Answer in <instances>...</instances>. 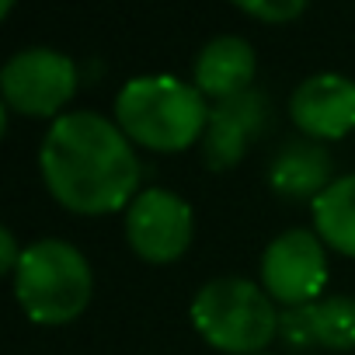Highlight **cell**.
I'll return each mask as SVG.
<instances>
[{
    "label": "cell",
    "mask_w": 355,
    "mask_h": 355,
    "mask_svg": "<svg viewBox=\"0 0 355 355\" xmlns=\"http://www.w3.org/2000/svg\"><path fill=\"white\" fill-rule=\"evenodd\" d=\"M49 196L80 216L129 209L139 189V157L129 136L98 112L60 115L39 150Z\"/></svg>",
    "instance_id": "6da1fadb"
},
{
    "label": "cell",
    "mask_w": 355,
    "mask_h": 355,
    "mask_svg": "<svg viewBox=\"0 0 355 355\" xmlns=\"http://www.w3.org/2000/svg\"><path fill=\"white\" fill-rule=\"evenodd\" d=\"M209 105L196 84L178 77H132L115 98V125L157 153H182L206 136Z\"/></svg>",
    "instance_id": "7a4b0ae2"
},
{
    "label": "cell",
    "mask_w": 355,
    "mask_h": 355,
    "mask_svg": "<svg viewBox=\"0 0 355 355\" xmlns=\"http://www.w3.org/2000/svg\"><path fill=\"white\" fill-rule=\"evenodd\" d=\"M196 331L227 355H258L279 338L282 313L275 300L241 275L209 279L192 300Z\"/></svg>",
    "instance_id": "3957f363"
},
{
    "label": "cell",
    "mask_w": 355,
    "mask_h": 355,
    "mask_svg": "<svg viewBox=\"0 0 355 355\" xmlns=\"http://www.w3.org/2000/svg\"><path fill=\"white\" fill-rule=\"evenodd\" d=\"M91 265L67 241H35L25 248L15 272V296L28 320L56 327L77 320L91 303Z\"/></svg>",
    "instance_id": "277c9868"
},
{
    "label": "cell",
    "mask_w": 355,
    "mask_h": 355,
    "mask_svg": "<svg viewBox=\"0 0 355 355\" xmlns=\"http://www.w3.org/2000/svg\"><path fill=\"white\" fill-rule=\"evenodd\" d=\"M0 94L11 112L28 119H53L77 94V67L70 56L46 46L21 49L0 70Z\"/></svg>",
    "instance_id": "5b68a950"
},
{
    "label": "cell",
    "mask_w": 355,
    "mask_h": 355,
    "mask_svg": "<svg viewBox=\"0 0 355 355\" xmlns=\"http://www.w3.org/2000/svg\"><path fill=\"white\" fill-rule=\"evenodd\" d=\"M196 237L192 206L167 189L139 192L125 209V241L150 265L178 261Z\"/></svg>",
    "instance_id": "8992f818"
},
{
    "label": "cell",
    "mask_w": 355,
    "mask_h": 355,
    "mask_svg": "<svg viewBox=\"0 0 355 355\" xmlns=\"http://www.w3.org/2000/svg\"><path fill=\"white\" fill-rule=\"evenodd\" d=\"M327 286V251L310 230L279 234L261 254V289L282 306H306Z\"/></svg>",
    "instance_id": "52a82bcc"
},
{
    "label": "cell",
    "mask_w": 355,
    "mask_h": 355,
    "mask_svg": "<svg viewBox=\"0 0 355 355\" xmlns=\"http://www.w3.org/2000/svg\"><path fill=\"white\" fill-rule=\"evenodd\" d=\"M289 119L306 139H341L355 132V80L313 73L289 98Z\"/></svg>",
    "instance_id": "ba28073f"
},
{
    "label": "cell",
    "mask_w": 355,
    "mask_h": 355,
    "mask_svg": "<svg viewBox=\"0 0 355 355\" xmlns=\"http://www.w3.org/2000/svg\"><path fill=\"white\" fill-rule=\"evenodd\" d=\"M268 98L261 91H244L237 98L216 101L209 112V125L202 136V153L213 171H230L234 164L244 160L248 146L265 132L268 125Z\"/></svg>",
    "instance_id": "9c48e42d"
},
{
    "label": "cell",
    "mask_w": 355,
    "mask_h": 355,
    "mask_svg": "<svg viewBox=\"0 0 355 355\" xmlns=\"http://www.w3.org/2000/svg\"><path fill=\"white\" fill-rule=\"evenodd\" d=\"M279 338L289 348H355V296H327L282 313Z\"/></svg>",
    "instance_id": "30bf717a"
},
{
    "label": "cell",
    "mask_w": 355,
    "mask_h": 355,
    "mask_svg": "<svg viewBox=\"0 0 355 355\" xmlns=\"http://www.w3.org/2000/svg\"><path fill=\"white\" fill-rule=\"evenodd\" d=\"M196 87L202 91V98H237L244 91H251L254 80V49L248 39L241 35H220L213 42H206L196 56Z\"/></svg>",
    "instance_id": "8fae6325"
},
{
    "label": "cell",
    "mask_w": 355,
    "mask_h": 355,
    "mask_svg": "<svg viewBox=\"0 0 355 355\" xmlns=\"http://www.w3.org/2000/svg\"><path fill=\"white\" fill-rule=\"evenodd\" d=\"M331 182V153L317 139H289L268 164V185L282 199H317Z\"/></svg>",
    "instance_id": "7c38bea8"
},
{
    "label": "cell",
    "mask_w": 355,
    "mask_h": 355,
    "mask_svg": "<svg viewBox=\"0 0 355 355\" xmlns=\"http://www.w3.org/2000/svg\"><path fill=\"white\" fill-rule=\"evenodd\" d=\"M313 227L324 248L355 258V174H341L313 199Z\"/></svg>",
    "instance_id": "4fadbf2b"
},
{
    "label": "cell",
    "mask_w": 355,
    "mask_h": 355,
    "mask_svg": "<svg viewBox=\"0 0 355 355\" xmlns=\"http://www.w3.org/2000/svg\"><path fill=\"white\" fill-rule=\"evenodd\" d=\"M237 11L254 21H265V25H286V21L300 18L306 11V4L303 0H241Z\"/></svg>",
    "instance_id": "5bb4252c"
},
{
    "label": "cell",
    "mask_w": 355,
    "mask_h": 355,
    "mask_svg": "<svg viewBox=\"0 0 355 355\" xmlns=\"http://www.w3.org/2000/svg\"><path fill=\"white\" fill-rule=\"evenodd\" d=\"M21 248H18V241H15V234L4 227V230H0V268H4V272H18V265H21Z\"/></svg>",
    "instance_id": "9a60e30c"
}]
</instances>
